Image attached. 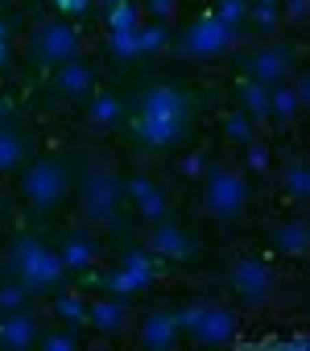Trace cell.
Returning a JSON list of instances; mask_svg holds the SVG:
<instances>
[{
  "label": "cell",
  "mask_w": 310,
  "mask_h": 351,
  "mask_svg": "<svg viewBox=\"0 0 310 351\" xmlns=\"http://www.w3.org/2000/svg\"><path fill=\"white\" fill-rule=\"evenodd\" d=\"M120 120L136 145L178 149L199 128V91L187 83H149L124 104Z\"/></svg>",
  "instance_id": "cell-1"
},
{
  "label": "cell",
  "mask_w": 310,
  "mask_h": 351,
  "mask_svg": "<svg viewBox=\"0 0 310 351\" xmlns=\"http://www.w3.org/2000/svg\"><path fill=\"white\" fill-rule=\"evenodd\" d=\"M75 191V165L62 153H42L21 173V199L34 219H54Z\"/></svg>",
  "instance_id": "cell-2"
},
{
  "label": "cell",
  "mask_w": 310,
  "mask_h": 351,
  "mask_svg": "<svg viewBox=\"0 0 310 351\" xmlns=\"http://www.w3.org/2000/svg\"><path fill=\"white\" fill-rule=\"evenodd\" d=\"M5 273L9 281H17L29 298H46V293H58L62 281H67V265L58 261V252L38 240V236H21L13 244V252L5 256Z\"/></svg>",
  "instance_id": "cell-3"
},
{
  "label": "cell",
  "mask_w": 310,
  "mask_h": 351,
  "mask_svg": "<svg viewBox=\"0 0 310 351\" xmlns=\"http://www.w3.org/2000/svg\"><path fill=\"white\" fill-rule=\"evenodd\" d=\"M203 207L211 219L219 223H232L248 211L252 203V191H248V178H244V165L236 161H211L207 173H203Z\"/></svg>",
  "instance_id": "cell-4"
},
{
  "label": "cell",
  "mask_w": 310,
  "mask_h": 351,
  "mask_svg": "<svg viewBox=\"0 0 310 351\" xmlns=\"http://www.w3.org/2000/svg\"><path fill=\"white\" fill-rule=\"evenodd\" d=\"M124 195L120 173L112 169V161H91L83 169V182H79V207L91 223H108L116 215V203Z\"/></svg>",
  "instance_id": "cell-5"
},
{
  "label": "cell",
  "mask_w": 310,
  "mask_h": 351,
  "mask_svg": "<svg viewBox=\"0 0 310 351\" xmlns=\"http://www.w3.org/2000/svg\"><path fill=\"white\" fill-rule=\"evenodd\" d=\"M178 326L199 347H224L236 335V314L219 302H191L187 310H178Z\"/></svg>",
  "instance_id": "cell-6"
},
{
  "label": "cell",
  "mask_w": 310,
  "mask_h": 351,
  "mask_svg": "<svg viewBox=\"0 0 310 351\" xmlns=\"http://www.w3.org/2000/svg\"><path fill=\"white\" fill-rule=\"evenodd\" d=\"M79 29L71 25V21H42L38 29H34V38H29V62L38 66V71H54V66H62L67 58H75L79 54Z\"/></svg>",
  "instance_id": "cell-7"
},
{
  "label": "cell",
  "mask_w": 310,
  "mask_h": 351,
  "mask_svg": "<svg viewBox=\"0 0 310 351\" xmlns=\"http://www.w3.org/2000/svg\"><path fill=\"white\" fill-rule=\"evenodd\" d=\"M162 269L153 265L149 256H141V252H128L124 256V265L120 269H112V273H104V277H91L108 298H120V302H128V298H136V293H145L149 285H153V277H158Z\"/></svg>",
  "instance_id": "cell-8"
},
{
  "label": "cell",
  "mask_w": 310,
  "mask_h": 351,
  "mask_svg": "<svg viewBox=\"0 0 310 351\" xmlns=\"http://www.w3.org/2000/svg\"><path fill=\"white\" fill-rule=\"evenodd\" d=\"M228 285H232V293H236L244 306H252V310H261V306H269V302L277 298V277H273L261 261H232V265H228Z\"/></svg>",
  "instance_id": "cell-9"
},
{
  "label": "cell",
  "mask_w": 310,
  "mask_h": 351,
  "mask_svg": "<svg viewBox=\"0 0 310 351\" xmlns=\"http://www.w3.org/2000/svg\"><path fill=\"white\" fill-rule=\"evenodd\" d=\"M289 71H294V50H285V46H257V50L240 54V75L261 83V87L285 83Z\"/></svg>",
  "instance_id": "cell-10"
},
{
  "label": "cell",
  "mask_w": 310,
  "mask_h": 351,
  "mask_svg": "<svg viewBox=\"0 0 310 351\" xmlns=\"http://www.w3.org/2000/svg\"><path fill=\"white\" fill-rule=\"evenodd\" d=\"M236 46V34L215 17V13H203L199 21H191V29L182 34V50L191 58H219Z\"/></svg>",
  "instance_id": "cell-11"
},
{
  "label": "cell",
  "mask_w": 310,
  "mask_h": 351,
  "mask_svg": "<svg viewBox=\"0 0 310 351\" xmlns=\"http://www.w3.org/2000/svg\"><path fill=\"white\" fill-rule=\"evenodd\" d=\"M145 244H149V252H158V256H166V261H191V256H195V240H191V232H187L174 215L153 219L149 232H145Z\"/></svg>",
  "instance_id": "cell-12"
},
{
  "label": "cell",
  "mask_w": 310,
  "mask_h": 351,
  "mask_svg": "<svg viewBox=\"0 0 310 351\" xmlns=\"http://www.w3.org/2000/svg\"><path fill=\"white\" fill-rule=\"evenodd\" d=\"M42 322H38V314H29V310H13V314H5L0 318V347L5 351H25V347H38L42 343Z\"/></svg>",
  "instance_id": "cell-13"
},
{
  "label": "cell",
  "mask_w": 310,
  "mask_h": 351,
  "mask_svg": "<svg viewBox=\"0 0 310 351\" xmlns=\"http://www.w3.org/2000/svg\"><path fill=\"white\" fill-rule=\"evenodd\" d=\"M50 91L67 104H83L91 95V66L79 62V58H67L62 66H54V79H50Z\"/></svg>",
  "instance_id": "cell-14"
},
{
  "label": "cell",
  "mask_w": 310,
  "mask_h": 351,
  "mask_svg": "<svg viewBox=\"0 0 310 351\" xmlns=\"http://www.w3.org/2000/svg\"><path fill=\"white\" fill-rule=\"evenodd\" d=\"M178 335H182V326H178V314L174 310H153V314H145L141 318V330H136L141 347H149V351H170L178 343Z\"/></svg>",
  "instance_id": "cell-15"
},
{
  "label": "cell",
  "mask_w": 310,
  "mask_h": 351,
  "mask_svg": "<svg viewBox=\"0 0 310 351\" xmlns=\"http://www.w3.org/2000/svg\"><path fill=\"white\" fill-rule=\"evenodd\" d=\"M34 161V136L21 124H0V173L25 169Z\"/></svg>",
  "instance_id": "cell-16"
},
{
  "label": "cell",
  "mask_w": 310,
  "mask_h": 351,
  "mask_svg": "<svg viewBox=\"0 0 310 351\" xmlns=\"http://www.w3.org/2000/svg\"><path fill=\"white\" fill-rule=\"evenodd\" d=\"M87 326H95L99 335H124L128 330V306L120 298L87 302Z\"/></svg>",
  "instance_id": "cell-17"
},
{
  "label": "cell",
  "mask_w": 310,
  "mask_h": 351,
  "mask_svg": "<svg viewBox=\"0 0 310 351\" xmlns=\"http://www.w3.org/2000/svg\"><path fill=\"white\" fill-rule=\"evenodd\" d=\"M128 195H132V203H136V211L153 223V219H162V215H170V207H166V195L158 191V182L149 178V173H136V178L128 182Z\"/></svg>",
  "instance_id": "cell-18"
},
{
  "label": "cell",
  "mask_w": 310,
  "mask_h": 351,
  "mask_svg": "<svg viewBox=\"0 0 310 351\" xmlns=\"http://www.w3.org/2000/svg\"><path fill=\"white\" fill-rule=\"evenodd\" d=\"M236 95H240V112L252 120V124H273V116H269V87H261V83H252V79H236Z\"/></svg>",
  "instance_id": "cell-19"
},
{
  "label": "cell",
  "mask_w": 310,
  "mask_h": 351,
  "mask_svg": "<svg viewBox=\"0 0 310 351\" xmlns=\"http://www.w3.org/2000/svg\"><path fill=\"white\" fill-rule=\"evenodd\" d=\"M273 248L285 252V256H306V248H310V228H306V219L277 223V228H273Z\"/></svg>",
  "instance_id": "cell-20"
},
{
  "label": "cell",
  "mask_w": 310,
  "mask_h": 351,
  "mask_svg": "<svg viewBox=\"0 0 310 351\" xmlns=\"http://www.w3.org/2000/svg\"><path fill=\"white\" fill-rule=\"evenodd\" d=\"M281 178H285L289 199H298V203H306V199H310V169H306V157H302V153H289V157H285Z\"/></svg>",
  "instance_id": "cell-21"
},
{
  "label": "cell",
  "mask_w": 310,
  "mask_h": 351,
  "mask_svg": "<svg viewBox=\"0 0 310 351\" xmlns=\"http://www.w3.org/2000/svg\"><path fill=\"white\" fill-rule=\"evenodd\" d=\"M54 252H58V261L67 265V273H71V269H91V261H95V244H91L87 236H67L62 248H54Z\"/></svg>",
  "instance_id": "cell-22"
},
{
  "label": "cell",
  "mask_w": 310,
  "mask_h": 351,
  "mask_svg": "<svg viewBox=\"0 0 310 351\" xmlns=\"http://www.w3.org/2000/svg\"><path fill=\"white\" fill-rule=\"evenodd\" d=\"M170 42H174V29H170L166 21H149L145 29L136 25V54H141V58H145V54H162Z\"/></svg>",
  "instance_id": "cell-23"
},
{
  "label": "cell",
  "mask_w": 310,
  "mask_h": 351,
  "mask_svg": "<svg viewBox=\"0 0 310 351\" xmlns=\"http://www.w3.org/2000/svg\"><path fill=\"white\" fill-rule=\"evenodd\" d=\"M298 112H302V104H298V95L289 91V83H277V87H269V116H273V120L289 124Z\"/></svg>",
  "instance_id": "cell-24"
},
{
  "label": "cell",
  "mask_w": 310,
  "mask_h": 351,
  "mask_svg": "<svg viewBox=\"0 0 310 351\" xmlns=\"http://www.w3.org/2000/svg\"><path fill=\"white\" fill-rule=\"evenodd\" d=\"M215 17L236 34V42H244V21H248V0H219Z\"/></svg>",
  "instance_id": "cell-25"
},
{
  "label": "cell",
  "mask_w": 310,
  "mask_h": 351,
  "mask_svg": "<svg viewBox=\"0 0 310 351\" xmlns=\"http://www.w3.org/2000/svg\"><path fill=\"white\" fill-rule=\"evenodd\" d=\"M104 21L112 34H132L136 29V5L132 0H116L112 9H104Z\"/></svg>",
  "instance_id": "cell-26"
},
{
  "label": "cell",
  "mask_w": 310,
  "mask_h": 351,
  "mask_svg": "<svg viewBox=\"0 0 310 351\" xmlns=\"http://www.w3.org/2000/svg\"><path fill=\"white\" fill-rule=\"evenodd\" d=\"M42 351H79L83 339H79V326H58V330H42Z\"/></svg>",
  "instance_id": "cell-27"
},
{
  "label": "cell",
  "mask_w": 310,
  "mask_h": 351,
  "mask_svg": "<svg viewBox=\"0 0 310 351\" xmlns=\"http://www.w3.org/2000/svg\"><path fill=\"white\" fill-rule=\"evenodd\" d=\"M54 314L62 322H71V326H87V302L75 298V293H58L54 298Z\"/></svg>",
  "instance_id": "cell-28"
},
{
  "label": "cell",
  "mask_w": 310,
  "mask_h": 351,
  "mask_svg": "<svg viewBox=\"0 0 310 351\" xmlns=\"http://www.w3.org/2000/svg\"><path fill=\"white\" fill-rule=\"evenodd\" d=\"M224 132H228V141H236L240 149H244L248 141H257V124H252L244 112H228V116H224Z\"/></svg>",
  "instance_id": "cell-29"
},
{
  "label": "cell",
  "mask_w": 310,
  "mask_h": 351,
  "mask_svg": "<svg viewBox=\"0 0 310 351\" xmlns=\"http://www.w3.org/2000/svg\"><path fill=\"white\" fill-rule=\"evenodd\" d=\"M120 112H124V104H120V95H112V91H99V95L91 99V120H95V124L120 120Z\"/></svg>",
  "instance_id": "cell-30"
},
{
  "label": "cell",
  "mask_w": 310,
  "mask_h": 351,
  "mask_svg": "<svg viewBox=\"0 0 310 351\" xmlns=\"http://www.w3.org/2000/svg\"><path fill=\"white\" fill-rule=\"evenodd\" d=\"M34 298L17 285V281H5V285H0V314H13V310H25Z\"/></svg>",
  "instance_id": "cell-31"
},
{
  "label": "cell",
  "mask_w": 310,
  "mask_h": 351,
  "mask_svg": "<svg viewBox=\"0 0 310 351\" xmlns=\"http://www.w3.org/2000/svg\"><path fill=\"white\" fill-rule=\"evenodd\" d=\"M108 50H112V58H120V62L141 58V54H136V29H132V34H112V38H108Z\"/></svg>",
  "instance_id": "cell-32"
},
{
  "label": "cell",
  "mask_w": 310,
  "mask_h": 351,
  "mask_svg": "<svg viewBox=\"0 0 310 351\" xmlns=\"http://www.w3.org/2000/svg\"><path fill=\"white\" fill-rule=\"evenodd\" d=\"M244 165H248V169H257V173H269V145H265L261 136L244 145Z\"/></svg>",
  "instance_id": "cell-33"
},
{
  "label": "cell",
  "mask_w": 310,
  "mask_h": 351,
  "mask_svg": "<svg viewBox=\"0 0 310 351\" xmlns=\"http://www.w3.org/2000/svg\"><path fill=\"white\" fill-rule=\"evenodd\" d=\"M149 5V13L158 17V21H166V17H174V9H178V0H145Z\"/></svg>",
  "instance_id": "cell-34"
},
{
  "label": "cell",
  "mask_w": 310,
  "mask_h": 351,
  "mask_svg": "<svg viewBox=\"0 0 310 351\" xmlns=\"http://www.w3.org/2000/svg\"><path fill=\"white\" fill-rule=\"evenodd\" d=\"M54 5H58L62 13H71V17H87V13H91V0H54Z\"/></svg>",
  "instance_id": "cell-35"
},
{
  "label": "cell",
  "mask_w": 310,
  "mask_h": 351,
  "mask_svg": "<svg viewBox=\"0 0 310 351\" xmlns=\"http://www.w3.org/2000/svg\"><path fill=\"white\" fill-rule=\"evenodd\" d=\"M17 116V99L13 95H0V124H9Z\"/></svg>",
  "instance_id": "cell-36"
},
{
  "label": "cell",
  "mask_w": 310,
  "mask_h": 351,
  "mask_svg": "<svg viewBox=\"0 0 310 351\" xmlns=\"http://www.w3.org/2000/svg\"><path fill=\"white\" fill-rule=\"evenodd\" d=\"M306 13H310V0H289V9H285V17H289V21H302Z\"/></svg>",
  "instance_id": "cell-37"
},
{
  "label": "cell",
  "mask_w": 310,
  "mask_h": 351,
  "mask_svg": "<svg viewBox=\"0 0 310 351\" xmlns=\"http://www.w3.org/2000/svg\"><path fill=\"white\" fill-rule=\"evenodd\" d=\"M182 169H187V173H199V169H203V157H187V165H182Z\"/></svg>",
  "instance_id": "cell-38"
},
{
  "label": "cell",
  "mask_w": 310,
  "mask_h": 351,
  "mask_svg": "<svg viewBox=\"0 0 310 351\" xmlns=\"http://www.w3.org/2000/svg\"><path fill=\"white\" fill-rule=\"evenodd\" d=\"M261 9H281V0H261Z\"/></svg>",
  "instance_id": "cell-39"
},
{
  "label": "cell",
  "mask_w": 310,
  "mask_h": 351,
  "mask_svg": "<svg viewBox=\"0 0 310 351\" xmlns=\"http://www.w3.org/2000/svg\"><path fill=\"white\" fill-rule=\"evenodd\" d=\"M9 38V21H0V42H5Z\"/></svg>",
  "instance_id": "cell-40"
},
{
  "label": "cell",
  "mask_w": 310,
  "mask_h": 351,
  "mask_svg": "<svg viewBox=\"0 0 310 351\" xmlns=\"http://www.w3.org/2000/svg\"><path fill=\"white\" fill-rule=\"evenodd\" d=\"M95 5H99V9H112V5H116V0H95Z\"/></svg>",
  "instance_id": "cell-41"
},
{
  "label": "cell",
  "mask_w": 310,
  "mask_h": 351,
  "mask_svg": "<svg viewBox=\"0 0 310 351\" xmlns=\"http://www.w3.org/2000/svg\"><path fill=\"white\" fill-rule=\"evenodd\" d=\"M5 58H9V54H5V42H0V66H5Z\"/></svg>",
  "instance_id": "cell-42"
}]
</instances>
